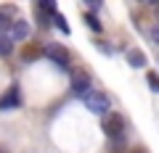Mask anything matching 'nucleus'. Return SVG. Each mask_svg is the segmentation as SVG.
<instances>
[{
    "mask_svg": "<svg viewBox=\"0 0 159 153\" xmlns=\"http://www.w3.org/2000/svg\"><path fill=\"white\" fill-rule=\"evenodd\" d=\"M109 106H111L109 98L103 95V92H98V90H90V92L85 95V108H88L90 113H106Z\"/></svg>",
    "mask_w": 159,
    "mask_h": 153,
    "instance_id": "f257e3e1",
    "label": "nucleus"
},
{
    "mask_svg": "<svg viewBox=\"0 0 159 153\" xmlns=\"http://www.w3.org/2000/svg\"><path fill=\"white\" fill-rule=\"evenodd\" d=\"M103 132H106L109 137H114V140H119V137L125 135V119H122L119 113L106 116V121H103Z\"/></svg>",
    "mask_w": 159,
    "mask_h": 153,
    "instance_id": "f03ea898",
    "label": "nucleus"
},
{
    "mask_svg": "<svg viewBox=\"0 0 159 153\" xmlns=\"http://www.w3.org/2000/svg\"><path fill=\"white\" fill-rule=\"evenodd\" d=\"M72 92L82 98L90 92V74L88 71H72Z\"/></svg>",
    "mask_w": 159,
    "mask_h": 153,
    "instance_id": "7ed1b4c3",
    "label": "nucleus"
},
{
    "mask_svg": "<svg viewBox=\"0 0 159 153\" xmlns=\"http://www.w3.org/2000/svg\"><path fill=\"white\" fill-rule=\"evenodd\" d=\"M19 106H21V95H19V87L13 85L6 95L0 98V111H13V108H19Z\"/></svg>",
    "mask_w": 159,
    "mask_h": 153,
    "instance_id": "20e7f679",
    "label": "nucleus"
},
{
    "mask_svg": "<svg viewBox=\"0 0 159 153\" xmlns=\"http://www.w3.org/2000/svg\"><path fill=\"white\" fill-rule=\"evenodd\" d=\"M45 53H48V56H51V58H53V61H56L61 69H69V53L64 50L61 45H53V42H51V45L45 48Z\"/></svg>",
    "mask_w": 159,
    "mask_h": 153,
    "instance_id": "39448f33",
    "label": "nucleus"
},
{
    "mask_svg": "<svg viewBox=\"0 0 159 153\" xmlns=\"http://www.w3.org/2000/svg\"><path fill=\"white\" fill-rule=\"evenodd\" d=\"M29 37V21H13L11 40H27Z\"/></svg>",
    "mask_w": 159,
    "mask_h": 153,
    "instance_id": "423d86ee",
    "label": "nucleus"
},
{
    "mask_svg": "<svg viewBox=\"0 0 159 153\" xmlns=\"http://www.w3.org/2000/svg\"><path fill=\"white\" fill-rule=\"evenodd\" d=\"M127 61H130V66H135V69L146 66V56H143L141 50H127Z\"/></svg>",
    "mask_w": 159,
    "mask_h": 153,
    "instance_id": "0eeeda50",
    "label": "nucleus"
},
{
    "mask_svg": "<svg viewBox=\"0 0 159 153\" xmlns=\"http://www.w3.org/2000/svg\"><path fill=\"white\" fill-rule=\"evenodd\" d=\"M13 53V42L8 40V37H0V58H6Z\"/></svg>",
    "mask_w": 159,
    "mask_h": 153,
    "instance_id": "6e6552de",
    "label": "nucleus"
},
{
    "mask_svg": "<svg viewBox=\"0 0 159 153\" xmlns=\"http://www.w3.org/2000/svg\"><path fill=\"white\" fill-rule=\"evenodd\" d=\"M146 79H148V87H151L154 92H159V74H157V71H148Z\"/></svg>",
    "mask_w": 159,
    "mask_h": 153,
    "instance_id": "1a4fd4ad",
    "label": "nucleus"
},
{
    "mask_svg": "<svg viewBox=\"0 0 159 153\" xmlns=\"http://www.w3.org/2000/svg\"><path fill=\"white\" fill-rule=\"evenodd\" d=\"M8 29H13V21H8V19L0 13V37H3V32H8Z\"/></svg>",
    "mask_w": 159,
    "mask_h": 153,
    "instance_id": "9d476101",
    "label": "nucleus"
},
{
    "mask_svg": "<svg viewBox=\"0 0 159 153\" xmlns=\"http://www.w3.org/2000/svg\"><path fill=\"white\" fill-rule=\"evenodd\" d=\"M40 11H48V13H56V3H51V0H43V3H40Z\"/></svg>",
    "mask_w": 159,
    "mask_h": 153,
    "instance_id": "9b49d317",
    "label": "nucleus"
},
{
    "mask_svg": "<svg viewBox=\"0 0 159 153\" xmlns=\"http://www.w3.org/2000/svg\"><path fill=\"white\" fill-rule=\"evenodd\" d=\"M56 27L61 29L64 34H69V27H66V21H64V16H61V13H56Z\"/></svg>",
    "mask_w": 159,
    "mask_h": 153,
    "instance_id": "f8f14e48",
    "label": "nucleus"
},
{
    "mask_svg": "<svg viewBox=\"0 0 159 153\" xmlns=\"http://www.w3.org/2000/svg\"><path fill=\"white\" fill-rule=\"evenodd\" d=\"M85 21H88V27H90V29H96V32L101 29V24H98V19H96V16H88Z\"/></svg>",
    "mask_w": 159,
    "mask_h": 153,
    "instance_id": "ddd939ff",
    "label": "nucleus"
},
{
    "mask_svg": "<svg viewBox=\"0 0 159 153\" xmlns=\"http://www.w3.org/2000/svg\"><path fill=\"white\" fill-rule=\"evenodd\" d=\"M151 37H154V42H159V27H157V29L151 32Z\"/></svg>",
    "mask_w": 159,
    "mask_h": 153,
    "instance_id": "4468645a",
    "label": "nucleus"
}]
</instances>
